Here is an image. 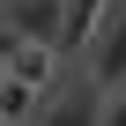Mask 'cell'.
<instances>
[{
  "label": "cell",
  "instance_id": "cell-1",
  "mask_svg": "<svg viewBox=\"0 0 126 126\" xmlns=\"http://www.w3.org/2000/svg\"><path fill=\"white\" fill-rule=\"evenodd\" d=\"M0 37H15V45H59L67 37V0H8Z\"/></svg>",
  "mask_w": 126,
  "mask_h": 126
},
{
  "label": "cell",
  "instance_id": "cell-2",
  "mask_svg": "<svg viewBox=\"0 0 126 126\" xmlns=\"http://www.w3.org/2000/svg\"><path fill=\"white\" fill-rule=\"evenodd\" d=\"M82 59H89V89H119L126 82V8H111V22L96 30V45Z\"/></svg>",
  "mask_w": 126,
  "mask_h": 126
},
{
  "label": "cell",
  "instance_id": "cell-3",
  "mask_svg": "<svg viewBox=\"0 0 126 126\" xmlns=\"http://www.w3.org/2000/svg\"><path fill=\"white\" fill-rule=\"evenodd\" d=\"M0 59H8V74L15 82H30V89H45L52 74H59V45H15V37H0Z\"/></svg>",
  "mask_w": 126,
  "mask_h": 126
},
{
  "label": "cell",
  "instance_id": "cell-4",
  "mask_svg": "<svg viewBox=\"0 0 126 126\" xmlns=\"http://www.w3.org/2000/svg\"><path fill=\"white\" fill-rule=\"evenodd\" d=\"M37 126H104V89H67L37 111Z\"/></svg>",
  "mask_w": 126,
  "mask_h": 126
},
{
  "label": "cell",
  "instance_id": "cell-5",
  "mask_svg": "<svg viewBox=\"0 0 126 126\" xmlns=\"http://www.w3.org/2000/svg\"><path fill=\"white\" fill-rule=\"evenodd\" d=\"M104 22H111V0H67V37H59V52H67V59L89 52Z\"/></svg>",
  "mask_w": 126,
  "mask_h": 126
},
{
  "label": "cell",
  "instance_id": "cell-6",
  "mask_svg": "<svg viewBox=\"0 0 126 126\" xmlns=\"http://www.w3.org/2000/svg\"><path fill=\"white\" fill-rule=\"evenodd\" d=\"M30 111H37V89L8 74V89H0V126H30Z\"/></svg>",
  "mask_w": 126,
  "mask_h": 126
},
{
  "label": "cell",
  "instance_id": "cell-7",
  "mask_svg": "<svg viewBox=\"0 0 126 126\" xmlns=\"http://www.w3.org/2000/svg\"><path fill=\"white\" fill-rule=\"evenodd\" d=\"M104 126H126V82H119V89H104Z\"/></svg>",
  "mask_w": 126,
  "mask_h": 126
}]
</instances>
